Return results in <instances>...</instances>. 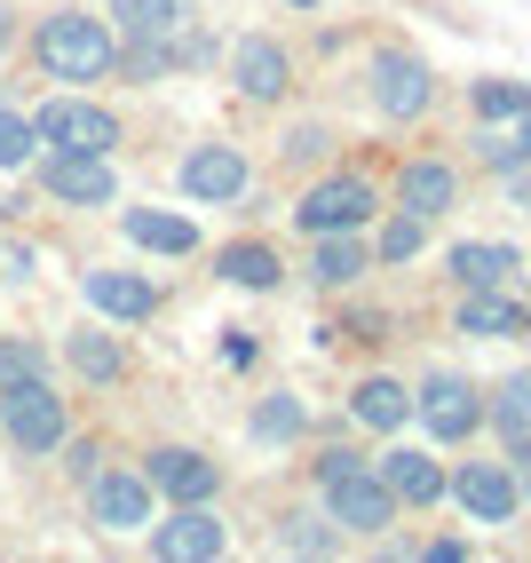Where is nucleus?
I'll return each instance as SVG.
<instances>
[{
  "mask_svg": "<svg viewBox=\"0 0 531 563\" xmlns=\"http://www.w3.org/2000/svg\"><path fill=\"white\" fill-rule=\"evenodd\" d=\"M32 143H48V152H120V111L111 103H88V96H48L32 111Z\"/></svg>",
  "mask_w": 531,
  "mask_h": 563,
  "instance_id": "7ed1b4c3",
  "label": "nucleus"
},
{
  "mask_svg": "<svg viewBox=\"0 0 531 563\" xmlns=\"http://www.w3.org/2000/svg\"><path fill=\"white\" fill-rule=\"evenodd\" d=\"M444 493L461 500L476 523H508V516L523 508V493H516L508 461H468V468H452V484H444Z\"/></svg>",
  "mask_w": 531,
  "mask_h": 563,
  "instance_id": "ddd939ff",
  "label": "nucleus"
},
{
  "mask_svg": "<svg viewBox=\"0 0 531 563\" xmlns=\"http://www.w3.org/2000/svg\"><path fill=\"white\" fill-rule=\"evenodd\" d=\"M301 429H310V412H301V397H294V389H270V397L254 405V421H246V437H254V444H294Z\"/></svg>",
  "mask_w": 531,
  "mask_h": 563,
  "instance_id": "a878e982",
  "label": "nucleus"
},
{
  "mask_svg": "<svg viewBox=\"0 0 531 563\" xmlns=\"http://www.w3.org/2000/svg\"><path fill=\"white\" fill-rule=\"evenodd\" d=\"M80 294L103 318H120V325H143L151 310H159V286L135 278V271H80Z\"/></svg>",
  "mask_w": 531,
  "mask_h": 563,
  "instance_id": "f3484780",
  "label": "nucleus"
},
{
  "mask_svg": "<svg viewBox=\"0 0 531 563\" xmlns=\"http://www.w3.org/2000/svg\"><path fill=\"white\" fill-rule=\"evenodd\" d=\"M476 159H484L491 175L516 167V159H523V152H516V128H491V120H484V128H476Z\"/></svg>",
  "mask_w": 531,
  "mask_h": 563,
  "instance_id": "2f4dec72",
  "label": "nucleus"
},
{
  "mask_svg": "<svg viewBox=\"0 0 531 563\" xmlns=\"http://www.w3.org/2000/svg\"><path fill=\"white\" fill-rule=\"evenodd\" d=\"M128 239L143 254H191L199 246V222L191 214H167V207H128Z\"/></svg>",
  "mask_w": 531,
  "mask_h": 563,
  "instance_id": "b1692460",
  "label": "nucleus"
},
{
  "mask_svg": "<svg viewBox=\"0 0 531 563\" xmlns=\"http://www.w3.org/2000/svg\"><path fill=\"white\" fill-rule=\"evenodd\" d=\"M357 461H365V453H350V444H325V453H318V484L341 476V468H357Z\"/></svg>",
  "mask_w": 531,
  "mask_h": 563,
  "instance_id": "e433bc0d",
  "label": "nucleus"
},
{
  "mask_svg": "<svg viewBox=\"0 0 531 563\" xmlns=\"http://www.w3.org/2000/svg\"><path fill=\"white\" fill-rule=\"evenodd\" d=\"M373 468L389 476L397 508H436V500H444V484H452V476H444V461H436V453H421V444H397V453H381Z\"/></svg>",
  "mask_w": 531,
  "mask_h": 563,
  "instance_id": "dca6fc26",
  "label": "nucleus"
},
{
  "mask_svg": "<svg viewBox=\"0 0 531 563\" xmlns=\"http://www.w3.org/2000/svg\"><path fill=\"white\" fill-rule=\"evenodd\" d=\"M325 152H333V128H318V120L286 135V159H325Z\"/></svg>",
  "mask_w": 531,
  "mask_h": 563,
  "instance_id": "f704fd0d",
  "label": "nucleus"
},
{
  "mask_svg": "<svg viewBox=\"0 0 531 563\" xmlns=\"http://www.w3.org/2000/svg\"><path fill=\"white\" fill-rule=\"evenodd\" d=\"M214 278H231V286H254V294H270L278 278H286V262H278V246L270 239H231L214 254Z\"/></svg>",
  "mask_w": 531,
  "mask_h": 563,
  "instance_id": "4be33fe9",
  "label": "nucleus"
},
{
  "mask_svg": "<svg viewBox=\"0 0 531 563\" xmlns=\"http://www.w3.org/2000/svg\"><path fill=\"white\" fill-rule=\"evenodd\" d=\"M0 437H9L24 461L56 453V444L71 437V412H64V397L48 389V373H32V382H0Z\"/></svg>",
  "mask_w": 531,
  "mask_h": 563,
  "instance_id": "f03ea898",
  "label": "nucleus"
},
{
  "mask_svg": "<svg viewBox=\"0 0 531 563\" xmlns=\"http://www.w3.org/2000/svg\"><path fill=\"white\" fill-rule=\"evenodd\" d=\"M412 412H421V429L436 444H468L484 429V389L468 382V373H429V382L412 389Z\"/></svg>",
  "mask_w": 531,
  "mask_h": 563,
  "instance_id": "423d86ee",
  "label": "nucleus"
},
{
  "mask_svg": "<svg viewBox=\"0 0 531 563\" xmlns=\"http://www.w3.org/2000/svg\"><path fill=\"white\" fill-rule=\"evenodd\" d=\"M222 548V523H214V508L207 500H175V516L167 523H151V555L159 563H214Z\"/></svg>",
  "mask_w": 531,
  "mask_h": 563,
  "instance_id": "9b49d317",
  "label": "nucleus"
},
{
  "mask_svg": "<svg viewBox=\"0 0 531 563\" xmlns=\"http://www.w3.org/2000/svg\"><path fill=\"white\" fill-rule=\"evenodd\" d=\"M278 548H286V555H333V548H341V523H333V516H286V523H278Z\"/></svg>",
  "mask_w": 531,
  "mask_h": 563,
  "instance_id": "cd10ccee",
  "label": "nucleus"
},
{
  "mask_svg": "<svg viewBox=\"0 0 531 563\" xmlns=\"http://www.w3.org/2000/svg\"><path fill=\"white\" fill-rule=\"evenodd\" d=\"M421 246H429V222L397 207V214L381 222V239H373V262H412V254H421Z\"/></svg>",
  "mask_w": 531,
  "mask_h": 563,
  "instance_id": "c756f323",
  "label": "nucleus"
},
{
  "mask_svg": "<svg viewBox=\"0 0 531 563\" xmlns=\"http://www.w3.org/2000/svg\"><path fill=\"white\" fill-rule=\"evenodd\" d=\"M523 333H531V310H523Z\"/></svg>",
  "mask_w": 531,
  "mask_h": 563,
  "instance_id": "37998d69",
  "label": "nucleus"
},
{
  "mask_svg": "<svg viewBox=\"0 0 531 563\" xmlns=\"http://www.w3.org/2000/svg\"><path fill=\"white\" fill-rule=\"evenodd\" d=\"M143 476H151L159 500H214L222 493V468L207 453H191V444H159V453L143 461Z\"/></svg>",
  "mask_w": 531,
  "mask_h": 563,
  "instance_id": "4468645a",
  "label": "nucleus"
},
{
  "mask_svg": "<svg viewBox=\"0 0 531 563\" xmlns=\"http://www.w3.org/2000/svg\"><path fill=\"white\" fill-rule=\"evenodd\" d=\"M41 191L56 207H111L120 199V175H111V152H48Z\"/></svg>",
  "mask_w": 531,
  "mask_h": 563,
  "instance_id": "1a4fd4ad",
  "label": "nucleus"
},
{
  "mask_svg": "<svg viewBox=\"0 0 531 563\" xmlns=\"http://www.w3.org/2000/svg\"><path fill=\"white\" fill-rule=\"evenodd\" d=\"M508 476H516V493H531V444H508Z\"/></svg>",
  "mask_w": 531,
  "mask_h": 563,
  "instance_id": "58836bf2",
  "label": "nucleus"
},
{
  "mask_svg": "<svg viewBox=\"0 0 531 563\" xmlns=\"http://www.w3.org/2000/svg\"><path fill=\"white\" fill-rule=\"evenodd\" d=\"M32 56H41L48 80H111L120 41L80 9H56V16H41V32H32Z\"/></svg>",
  "mask_w": 531,
  "mask_h": 563,
  "instance_id": "f257e3e1",
  "label": "nucleus"
},
{
  "mask_svg": "<svg viewBox=\"0 0 531 563\" xmlns=\"http://www.w3.org/2000/svg\"><path fill=\"white\" fill-rule=\"evenodd\" d=\"M484 421L500 429V444H531V365H523V373H508V382L491 389Z\"/></svg>",
  "mask_w": 531,
  "mask_h": 563,
  "instance_id": "393cba45",
  "label": "nucleus"
},
{
  "mask_svg": "<svg viewBox=\"0 0 531 563\" xmlns=\"http://www.w3.org/2000/svg\"><path fill=\"white\" fill-rule=\"evenodd\" d=\"M350 333H357V342H381L389 318H381V310H357V318H350Z\"/></svg>",
  "mask_w": 531,
  "mask_h": 563,
  "instance_id": "4c0bfd02",
  "label": "nucleus"
},
{
  "mask_svg": "<svg viewBox=\"0 0 531 563\" xmlns=\"http://www.w3.org/2000/svg\"><path fill=\"white\" fill-rule=\"evenodd\" d=\"M64 365L80 373V382L111 389L128 373V342H120V333H64Z\"/></svg>",
  "mask_w": 531,
  "mask_h": 563,
  "instance_id": "5701e85b",
  "label": "nucleus"
},
{
  "mask_svg": "<svg viewBox=\"0 0 531 563\" xmlns=\"http://www.w3.org/2000/svg\"><path fill=\"white\" fill-rule=\"evenodd\" d=\"M111 16H120L128 41H143V32H175L182 24V0H111Z\"/></svg>",
  "mask_w": 531,
  "mask_h": 563,
  "instance_id": "c85d7f7f",
  "label": "nucleus"
},
{
  "mask_svg": "<svg viewBox=\"0 0 531 563\" xmlns=\"http://www.w3.org/2000/svg\"><path fill=\"white\" fill-rule=\"evenodd\" d=\"M32 373H48V357L32 342H0V382H32Z\"/></svg>",
  "mask_w": 531,
  "mask_h": 563,
  "instance_id": "72a5a7b5",
  "label": "nucleus"
},
{
  "mask_svg": "<svg viewBox=\"0 0 531 563\" xmlns=\"http://www.w3.org/2000/svg\"><path fill=\"white\" fill-rule=\"evenodd\" d=\"M0 56H9V16H0Z\"/></svg>",
  "mask_w": 531,
  "mask_h": 563,
  "instance_id": "79ce46f5",
  "label": "nucleus"
},
{
  "mask_svg": "<svg viewBox=\"0 0 531 563\" xmlns=\"http://www.w3.org/2000/svg\"><path fill=\"white\" fill-rule=\"evenodd\" d=\"M461 333H476V342H508V333H523V302L508 286H468L461 294V318H452Z\"/></svg>",
  "mask_w": 531,
  "mask_h": 563,
  "instance_id": "6ab92c4d",
  "label": "nucleus"
},
{
  "mask_svg": "<svg viewBox=\"0 0 531 563\" xmlns=\"http://www.w3.org/2000/svg\"><path fill=\"white\" fill-rule=\"evenodd\" d=\"M318 493H325V516L341 523V532H373V540H381L389 523H397V493H389V476L373 468V461H357V468L325 476Z\"/></svg>",
  "mask_w": 531,
  "mask_h": 563,
  "instance_id": "39448f33",
  "label": "nucleus"
},
{
  "mask_svg": "<svg viewBox=\"0 0 531 563\" xmlns=\"http://www.w3.org/2000/svg\"><path fill=\"white\" fill-rule=\"evenodd\" d=\"M508 128H516V152L531 159V103H523V120H508Z\"/></svg>",
  "mask_w": 531,
  "mask_h": 563,
  "instance_id": "a19ab883",
  "label": "nucleus"
},
{
  "mask_svg": "<svg viewBox=\"0 0 531 563\" xmlns=\"http://www.w3.org/2000/svg\"><path fill=\"white\" fill-rule=\"evenodd\" d=\"M96 468H103V444H96V437H71V444H64V476H80V484H88Z\"/></svg>",
  "mask_w": 531,
  "mask_h": 563,
  "instance_id": "c9c22d12",
  "label": "nucleus"
},
{
  "mask_svg": "<svg viewBox=\"0 0 531 563\" xmlns=\"http://www.w3.org/2000/svg\"><path fill=\"white\" fill-rule=\"evenodd\" d=\"M523 103H531V88H523V80H476V120H491V128L523 120Z\"/></svg>",
  "mask_w": 531,
  "mask_h": 563,
  "instance_id": "7c9ffc66",
  "label": "nucleus"
},
{
  "mask_svg": "<svg viewBox=\"0 0 531 563\" xmlns=\"http://www.w3.org/2000/svg\"><path fill=\"white\" fill-rule=\"evenodd\" d=\"M397 207L436 222L444 207H461V167H452V159H405L397 167Z\"/></svg>",
  "mask_w": 531,
  "mask_h": 563,
  "instance_id": "2eb2a0df",
  "label": "nucleus"
},
{
  "mask_svg": "<svg viewBox=\"0 0 531 563\" xmlns=\"http://www.w3.org/2000/svg\"><path fill=\"white\" fill-rule=\"evenodd\" d=\"M32 159V120L24 111H0V167H24Z\"/></svg>",
  "mask_w": 531,
  "mask_h": 563,
  "instance_id": "473e14b6",
  "label": "nucleus"
},
{
  "mask_svg": "<svg viewBox=\"0 0 531 563\" xmlns=\"http://www.w3.org/2000/svg\"><path fill=\"white\" fill-rule=\"evenodd\" d=\"M436 103V71L412 48H373V111L381 120H421Z\"/></svg>",
  "mask_w": 531,
  "mask_h": 563,
  "instance_id": "0eeeda50",
  "label": "nucleus"
},
{
  "mask_svg": "<svg viewBox=\"0 0 531 563\" xmlns=\"http://www.w3.org/2000/svg\"><path fill=\"white\" fill-rule=\"evenodd\" d=\"M151 500H159V493H151V476L128 468V461L88 476V523H96V532H143V523H151Z\"/></svg>",
  "mask_w": 531,
  "mask_h": 563,
  "instance_id": "6e6552de",
  "label": "nucleus"
},
{
  "mask_svg": "<svg viewBox=\"0 0 531 563\" xmlns=\"http://www.w3.org/2000/svg\"><path fill=\"white\" fill-rule=\"evenodd\" d=\"M175 183H182V199H191V207H231L246 183H254V167H246L239 143H199V152L182 159Z\"/></svg>",
  "mask_w": 531,
  "mask_h": 563,
  "instance_id": "9d476101",
  "label": "nucleus"
},
{
  "mask_svg": "<svg viewBox=\"0 0 531 563\" xmlns=\"http://www.w3.org/2000/svg\"><path fill=\"white\" fill-rule=\"evenodd\" d=\"M405 412H412V389L405 382H389V373H365V382L350 389V421L357 429H405Z\"/></svg>",
  "mask_w": 531,
  "mask_h": 563,
  "instance_id": "aec40b11",
  "label": "nucleus"
},
{
  "mask_svg": "<svg viewBox=\"0 0 531 563\" xmlns=\"http://www.w3.org/2000/svg\"><path fill=\"white\" fill-rule=\"evenodd\" d=\"M373 271V246L357 239V231H325V239H310V278L318 286H357Z\"/></svg>",
  "mask_w": 531,
  "mask_h": 563,
  "instance_id": "412c9836",
  "label": "nucleus"
},
{
  "mask_svg": "<svg viewBox=\"0 0 531 563\" xmlns=\"http://www.w3.org/2000/svg\"><path fill=\"white\" fill-rule=\"evenodd\" d=\"M231 88H239L246 103H286L294 56L270 41V32H246V41H231Z\"/></svg>",
  "mask_w": 531,
  "mask_h": 563,
  "instance_id": "f8f14e48",
  "label": "nucleus"
},
{
  "mask_svg": "<svg viewBox=\"0 0 531 563\" xmlns=\"http://www.w3.org/2000/svg\"><path fill=\"white\" fill-rule=\"evenodd\" d=\"M444 271H452V286H508L516 271H523V254L508 246V239H461V246H452L444 254Z\"/></svg>",
  "mask_w": 531,
  "mask_h": 563,
  "instance_id": "a211bd4d",
  "label": "nucleus"
},
{
  "mask_svg": "<svg viewBox=\"0 0 531 563\" xmlns=\"http://www.w3.org/2000/svg\"><path fill=\"white\" fill-rule=\"evenodd\" d=\"M111 71H128V88L167 80V71H175V41H167V32H143V41L120 48V64H111Z\"/></svg>",
  "mask_w": 531,
  "mask_h": 563,
  "instance_id": "bb28decb",
  "label": "nucleus"
},
{
  "mask_svg": "<svg viewBox=\"0 0 531 563\" xmlns=\"http://www.w3.org/2000/svg\"><path fill=\"white\" fill-rule=\"evenodd\" d=\"M421 555H429V563H461V555H468V540H429Z\"/></svg>",
  "mask_w": 531,
  "mask_h": 563,
  "instance_id": "ea45409f",
  "label": "nucleus"
},
{
  "mask_svg": "<svg viewBox=\"0 0 531 563\" xmlns=\"http://www.w3.org/2000/svg\"><path fill=\"white\" fill-rule=\"evenodd\" d=\"M373 214H381V191H373L365 175H318L310 191L294 199V231H301V239H325V231H365Z\"/></svg>",
  "mask_w": 531,
  "mask_h": 563,
  "instance_id": "20e7f679",
  "label": "nucleus"
}]
</instances>
